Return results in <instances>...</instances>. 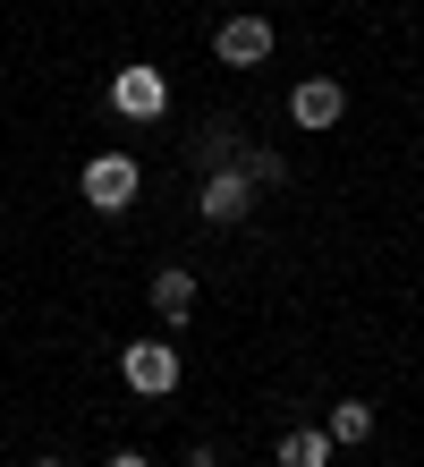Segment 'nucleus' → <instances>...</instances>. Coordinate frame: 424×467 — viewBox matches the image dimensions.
<instances>
[{"instance_id": "1", "label": "nucleus", "mask_w": 424, "mask_h": 467, "mask_svg": "<svg viewBox=\"0 0 424 467\" xmlns=\"http://www.w3.org/2000/svg\"><path fill=\"white\" fill-rule=\"evenodd\" d=\"M119 382L145 391V400H170V391H179V348H170V340H128L119 348Z\"/></svg>"}, {"instance_id": "2", "label": "nucleus", "mask_w": 424, "mask_h": 467, "mask_svg": "<svg viewBox=\"0 0 424 467\" xmlns=\"http://www.w3.org/2000/svg\"><path fill=\"white\" fill-rule=\"evenodd\" d=\"M110 111H119V119H161L170 111V77L145 68V60L119 68V77H110Z\"/></svg>"}, {"instance_id": "3", "label": "nucleus", "mask_w": 424, "mask_h": 467, "mask_svg": "<svg viewBox=\"0 0 424 467\" xmlns=\"http://www.w3.org/2000/svg\"><path fill=\"white\" fill-rule=\"evenodd\" d=\"M85 204L94 213H128L136 204V153H94L85 161Z\"/></svg>"}, {"instance_id": "4", "label": "nucleus", "mask_w": 424, "mask_h": 467, "mask_svg": "<svg viewBox=\"0 0 424 467\" xmlns=\"http://www.w3.org/2000/svg\"><path fill=\"white\" fill-rule=\"evenodd\" d=\"M212 60H221V68H254V60H272V17H221Z\"/></svg>"}, {"instance_id": "5", "label": "nucleus", "mask_w": 424, "mask_h": 467, "mask_svg": "<svg viewBox=\"0 0 424 467\" xmlns=\"http://www.w3.org/2000/svg\"><path fill=\"white\" fill-rule=\"evenodd\" d=\"M339 111H348V86H339V77H305V86L289 94L297 128H339Z\"/></svg>"}, {"instance_id": "6", "label": "nucleus", "mask_w": 424, "mask_h": 467, "mask_svg": "<svg viewBox=\"0 0 424 467\" xmlns=\"http://www.w3.org/2000/svg\"><path fill=\"white\" fill-rule=\"evenodd\" d=\"M246 204H254V179L238 171V161L204 179V222H221V230H230V222H246Z\"/></svg>"}, {"instance_id": "7", "label": "nucleus", "mask_w": 424, "mask_h": 467, "mask_svg": "<svg viewBox=\"0 0 424 467\" xmlns=\"http://www.w3.org/2000/svg\"><path fill=\"white\" fill-rule=\"evenodd\" d=\"M153 315H161V323H187V315H195V272H179V264L153 272Z\"/></svg>"}, {"instance_id": "8", "label": "nucleus", "mask_w": 424, "mask_h": 467, "mask_svg": "<svg viewBox=\"0 0 424 467\" xmlns=\"http://www.w3.org/2000/svg\"><path fill=\"white\" fill-rule=\"evenodd\" d=\"M323 433H331V451H357V442H374V408H365V400H339Z\"/></svg>"}, {"instance_id": "9", "label": "nucleus", "mask_w": 424, "mask_h": 467, "mask_svg": "<svg viewBox=\"0 0 424 467\" xmlns=\"http://www.w3.org/2000/svg\"><path fill=\"white\" fill-rule=\"evenodd\" d=\"M280 467H331V433H315V425L280 433Z\"/></svg>"}, {"instance_id": "10", "label": "nucleus", "mask_w": 424, "mask_h": 467, "mask_svg": "<svg viewBox=\"0 0 424 467\" xmlns=\"http://www.w3.org/2000/svg\"><path fill=\"white\" fill-rule=\"evenodd\" d=\"M238 171L254 187H280V179H289V171H280V153H264V145H238Z\"/></svg>"}, {"instance_id": "11", "label": "nucleus", "mask_w": 424, "mask_h": 467, "mask_svg": "<svg viewBox=\"0 0 424 467\" xmlns=\"http://www.w3.org/2000/svg\"><path fill=\"white\" fill-rule=\"evenodd\" d=\"M110 467H153V459L145 451H110Z\"/></svg>"}, {"instance_id": "12", "label": "nucleus", "mask_w": 424, "mask_h": 467, "mask_svg": "<svg viewBox=\"0 0 424 467\" xmlns=\"http://www.w3.org/2000/svg\"><path fill=\"white\" fill-rule=\"evenodd\" d=\"M35 467H68V459H35Z\"/></svg>"}, {"instance_id": "13", "label": "nucleus", "mask_w": 424, "mask_h": 467, "mask_svg": "<svg viewBox=\"0 0 424 467\" xmlns=\"http://www.w3.org/2000/svg\"><path fill=\"white\" fill-rule=\"evenodd\" d=\"M195 467H212V459H195Z\"/></svg>"}]
</instances>
